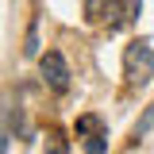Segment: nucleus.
<instances>
[{"label":"nucleus","instance_id":"f257e3e1","mask_svg":"<svg viewBox=\"0 0 154 154\" xmlns=\"http://www.w3.org/2000/svg\"><path fill=\"white\" fill-rule=\"evenodd\" d=\"M123 73H127V81L131 85H146L154 73V50H150V42H131L127 50H123Z\"/></svg>","mask_w":154,"mask_h":154},{"label":"nucleus","instance_id":"f03ea898","mask_svg":"<svg viewBox=\"0 0 154 154\" xmlns=\"http://www.w3.org/2000/svg\"><path fill=\"white\" fill-rule=\"evenodd\" d=\"M38 73H42V81H46L54 93H66V89H69V66H66V58L58 54V50L42 54V62H38Z\"/></svg>","mask_w":154,"mask_h":154},{"label":"nucleus","instance_id":"7ed1b4c3","mask_svg":"<svg viewBox=\"0 0 154 154\" xmlns=\"http://www.w3.org/2000/svg\"><path fill=\"white\" fill-rule=\"evenodd\" d=\"M139 12H143V0H104V23H108V31H119V27L135 23Z\"/></svg>","mask_w":154,"mask_h":154},{"label":"nucleus","instance_id":"20e7f679","mask_svg":"<svg viewBox=\"0 0 154 154\" xmlns=\"http://www.w3.org/2000/svg\"><path fill=\"white\" fill-rule=\"evenodd\" d=\"M150 131H154V104H150L143 116H139V119H135V127H131V143H143Z\"/></svg>","mask_w":154,"mask_h":154},{"label":"nucleus","instance_id":"39448f33","mask_svg":"<svg viewBox=\"0 0 154 154\" xmlns=\"http://www.w3.org/2000/svg\"><path fill=\"white\" fill-rule=\"evenodd\" d=\"M77 135H89V139H93V135H104V127H100L96 116H81V119H77Z\"/></svg>","mask_w":154,"mask_h":154},{"label":"nucleus","instance_id":"423d86ee","mask_svg":"<svg viewBox=\"0 0 154 154\" xmlns=\"http://www.w3.org/2000/svg\"><path fill=\"white\" fill-rule=\"evenodd\" d=\"M66 150H69V146H66V135H50V143H46V154H66Z\"/></svg>","mask_w":154,"mask_h":154},{"label":"nucleus","instance_id":"0eeeda50","mask_svg":"<svg viewBox=\"0 0 154 154\" xmlns=\"http://www.w3.org/2000/svg\"><path fill=\"white\" fill-rule=\"evenodd\" d=\"M104 135H93V139H85V154H104Z\"/></svg>","mask_w":154,"mask_h":154},{"label":"nucleus","instance_id":"6e6552de","mask_svg":"<svg viewBox=\"0 0 154 154\" xmlns=\"http://www.w3.org/2000/svg\"><path fill=\"white\" fill-rule=\"evenodd\" d=\"M4 146H8V131L0 127V154H4Z\"/></svg>","mask_w":154,"mask_h":154},{"label":"nucleus","instance_id":"1a4fd4ad","mask_svg":"<svg viewBox=\"0 0 154 154\" xmlns=\"http://www.w3.org/2000/svg\"><path fill=\"white\" fill-rule=\"evenodd\" d=\"M85 12L93 16V12H96V0H85Z\"/></svg>","mask_w":154,"mask_h":154}]
</instances>
